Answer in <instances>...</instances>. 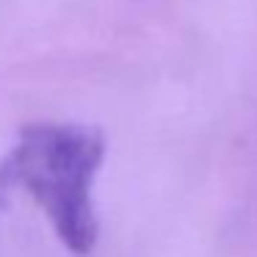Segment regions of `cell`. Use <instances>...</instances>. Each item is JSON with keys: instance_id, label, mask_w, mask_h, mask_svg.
<instances>
[{"instance_id": "1", "label": "cell", "mask_w": 257, "mask_h": 257, "mask_svg": "<svg viewBox=\"0 0 257 257\" xmlns=\"http://www.w3.org/2000/svg\"><path fill=\"white\" fill-rule=\"evenodd\" d=\"M102 136L83 124H28L0 161V185L23 188L75 254H89L97 240L91 202L102 163Z\"/></svg>"}]
</instances>
